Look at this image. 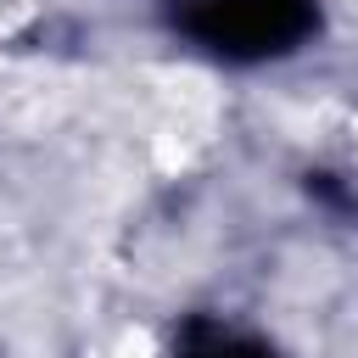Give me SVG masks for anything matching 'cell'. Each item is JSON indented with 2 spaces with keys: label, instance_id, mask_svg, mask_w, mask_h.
Listing matches in <instances>:
<instances>
[{
  "label": "cell",
  "instance_id": "cell-1",
  "mask_svg": "<svg viewBox=\"0 0 358 358\" xmlns=\"http://www.w3.org/2000/svg\"><path fill=\"white\" fill-rule=\"evenodd\" d=\"M196 22L229 56H274L313 22V0H196Z\"/></svg>",
  "mask_w": 358,
  "mask_h": 358
},
{
  "label": "cell",
  "instance_id": "cell-2",
  "mask_svg": "<svg viewBox=\"0 0 358 358\" xmlns=\"http://www.w3.org/2000/svg\"><path fill=\"white\" fill-rule=\"evenodd\" d=\"M179 358H274L263 341H246L241 330H224V324H201L190 330V341L179 347Z\"/></svg>",
  "mask_w": 358,
  "mask_h": 358
}]
</instances>
